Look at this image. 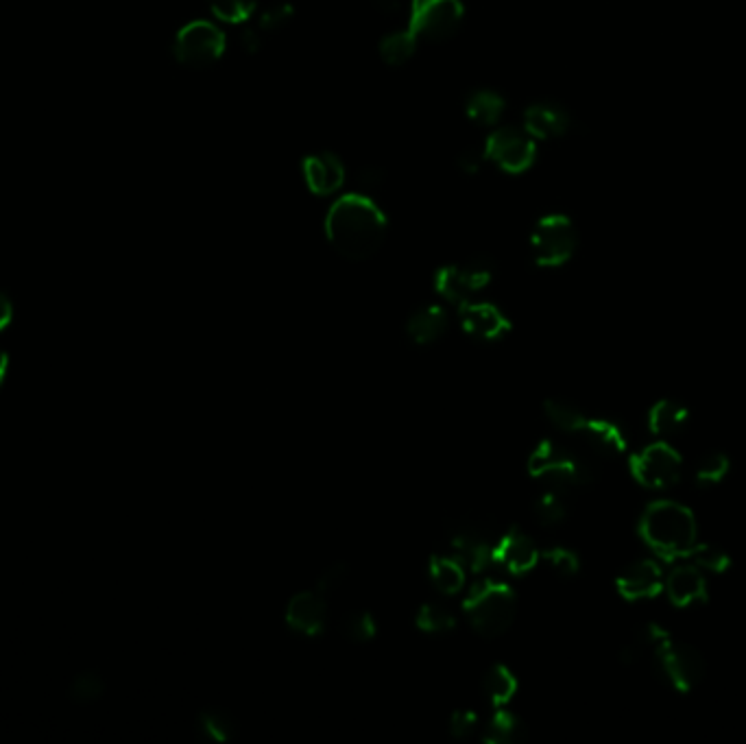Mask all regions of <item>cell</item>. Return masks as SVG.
Returning a JSON list of instances; mask_svg holds the SVG:
<instances>
[{"label": "cell", "instance_id": "14", "mask_svg": "<svg viewBox=\"0 0 746 744\" xmlns=\"http://www.w3.org/2000/svg\"><path fill=\"white\" fill-rule=\"evenodd\" d=\"M326 594L319 590L310 592H299L291 598V603L286 607V622L293 631L315 638L326 627Z\"/></svg>", "mask_w": 746, "mask_h": 744}, {"label": "cell", "instance_id": "43", "mask_svg": "<svg viewBox=\"0 0 746 744\" xmlns=\"http://www.w3.org/2000/svg\"><path fill=\"white\" fill-rule=\"evenodd\" d=\"M382 179H384V175L373 166L360 168V171H358V184H363L367 188H376L382 182Z\"/></svg>", "mask_w": 746, "mask_h": 744}, {"label": "cell", "instance_id": "40", "mask_svg": "<svg viewBox=\"0 0 746 744\" xmlns=\"http://www.w3.org/2000/svg\"><path fill=\"white\" fill-rule=\"evenodd\" d=\"M476 729H478V716L469 710L456 712L450 720V734L456 740H465L469 736H474Z\"/></svg>", "mask_w": 746, "mask_h": 744}, {"label": "cell", "instance_id": "16", "mask_svg": "<svg viewBox=\"0 0 746 744\" xmlns=\"http://www.w3.org/2000/svg\"><path fill=\"white\" fill-rule=\"evenodd\" d=\"M463 330L480 341H498L511 330L507 315L487 302H467L461 306Z\"/></svg>", "mask_w": 746, "mask_h": 744}, {"label": "cell", "instance_id": "31", "mask_svg": "<svg viewBox=\"0 0 746 744\" xmlns=\"http://www.w3.org/2000/svg\"><path fill=\"white\" fill-rule=\"evenodd\" d=\"M199 727L203 734L216 742H227L236 736V725L232 716L219 710H208L199 716Z\"/></svg>", "mask_w": 746, "mask_h": 744}, {"label": "cell", "instance_id": "30", "mask_svg": "<svg viewBox=\"0 0 746 744\" xmlns=\"http://www.w3.org/2000/svg\"><path fill=\"white\" fill-rule=\"evenodd\" d=\"M212 14L230 24L247 22L258 7V0H208Z\"/></svg>", "mask_w": 746, "mask_h": 744}, {"label": "cell", "instance_id": "23", "mask_svg": "<svg viewBox=\"0 0 746 744\" xmlns=\"http://www.w3.org/2000/svg\"><path fill=\"white\" fill-rule=\"evenodd\" d=\"M430 581L443 594H459L465 585L463 563L452 555H432L430 559Z\"/></svg>", "mask_w": 746, "mask_h": 744}, {"label": "cell", "instance_id": "13", "mask_svg": "<svg viewBox=\"0 0 746 744\" xmlns=\"http://www.w3.org/2000/svg\"><path fill=\"white\" fill-rule=\"evenodd\" d=\"M574 125L572 112L557 101H537L524 110V129L535 140L561 138Z\"/></svg>", "mask_w": 746, "mask_h": 744}, {"label": "cell", "instance_id": "24", "mask_svg": "<svg viewBox=\"0 0 746 744\" xmlns=\"http://www.w3.org/2000/svg\"><path fill=\"white\" fill-rule=\"evenodd\" d=\"M419 44V38L415 35L413 29H402V31H393L387 33L378 44L380 57L387 62L389 66H402L404 62L413 57L415 48Z\"/></svg>", "mask_w": 746, "mask_h": 744}, {"label": "cell", "instance_id": "12", "mask_svg": "<svg viewBox=\"0 0 746 744\" xmlns=\"http://www.w3.org/2000/svg\"><path fill=\"white\" fill-rule=\"evenodd\" d=\"M450 555L463 563V568L472 572H483L493 561V542L491 531L480 522L459 520L448 526Z\"/></svg>", "mask_w": 746, "mask_h": 744}, {"label": "cell", "instance_id": "19", "mask_svg": "<svg viewBox=\"0 0 746 744\" xmlns=\"http://www.w3.org/2000/svg\"><path fill=\"white\" fill-rule=\"evenodd\" d=\"M576 435H579L596 454L607 456V459L624 454V450L629 446L624 430L616 422H611V419L605 417H587Z\"/></svg>", "mask_w": 746, "mask_h": 744}, {"label": "cell", "instance_id": "5", "mask_svg": "<svg viewBox=\"0 0 746 744\" xmlns=\"http://www.w3.org/2000/svg\"><path fill=\"white\" fill-rule=\"evenodd\" d=\"M531 249L539 267H563L579 249V230L568 214H546L537 221L531 234Z\"/></svg>", "mask_w": 746, "mask_h": 744}, {"label": "cell", "instance_id": "39", "mask_svg": "<svg viewBox=\"0 0 746 744\" xmlns=\"http://www.w3.org/2000/svg\"><path fill=\"white\" fill-rule=\"evenodd\" d=\"M485 162H489L487 153H485V142L483 144H472V147H465L459 153V158H456V164H459V168L465 175H476L480 168H483Z\"/></svg>", "mask_w": 746, "mask_h": 744}, {"label": "cell", "instance_id": "15", "mask_svg": "<svg viewBox=\"0 0 746 744\" xmlns=\"http://www.w3.org/2000/svg\"><path fill=\"white\" fill-rule=\"evenodd\" d=\"M493 561L502 566L511 574H526L531 572L537 561H539V550L531 537H526L522 531H513L504 533L500 539H496V546H493Z\"/></svg>", "mask_w": 746, "mask_h": 744}, {"label": "cell", "instance_id": "18", "mask_svg": "<svg viewBox=\"0 0 746 744\" xmlns=\"http://www.w3.org/2000/svg\"><path fill=\"white\" fill-rule=\"evenodd\" d=\"M664 585V572H661V568L651 559L631 563V566L624 568L618 576V590L629 600L653 598L664 590Z\"/></svg>", "mask_w": 746, "mask_h": 744}, {"label": "cell", "instance_id": "38", "mask_svg": "<svg viewBox=\"0 0 746 744\" xmlns=\"http://www.w3.org/2000/svg\"><path fill=\"white\" fill-rule=\"evenodd\" d=\"M546 561L550 563L552 570H555L561 576H565V579H570V576H574L576 572H579V568H581L579 557H576L572 550H565V548H552V550H548L546 552Z\"/></svg>", "mask_w": 746, "mask_h": 744}, {"label": "cell", "instance_id": "45", "mask_svg": "<svg viewBox=\"0 0 746 744\" xmlns=\"http://www.w3.org/2000/svg\"><path fill=\"white\" fill-rule=\"evenodd\" d=\"M7 371H9V354L3 350V347H0V387L5 384Z\"/></svg>", "mask_w": 746, "mask_h": 744}, {"label": "cell", "instance_id": "22", "mask_svg": "<svg viewBox=\"0 0 746 744\" xmlns=\"http://www.w3.org/2000/svg\"><path fill=\"white\" fill-rule=\"evenodd\" d=\"M465 112L467 116L480 125H496L507 112V101L496 90L476 88L465 96Z\"/></svg>", "mask_w": 746, "mask_h": 744}, {"label": "cell", "instance_id": "44", "mask_svg": "<svg viewBox=\"0 0 746 744\" xmlns=\"http://www.w3.org/2000/svg\"><path fill=\"white\" fill-rule=\"evenodd\" d=\"M11 319H14V304L5 293H0V332L9 328Z\"/></svg>", "mask_w": 746, "mask_h": 744}, {"label": "cell", "instance_id": "34", "mask_svg": "<svg viewBox=\"0 0 746 744\" xmlns=\"http://www.w3.org/2000/svg\"><path fill=\"white\" fill-rule=\"evenodd\" d=\"M688 557L694 561L696 568L709 572H725L731 566L727 552L714 544H696Z\"/></svg>", "mask_w": 746, "mask_h": 744}, {"label": "cell", "instance_id": "7", "mask_svg": "<svg viewBox=\"0 0 746 744\" xmlns=\"http://www.w3.org/2000/svg\"><path fill=\"white\" fill-rule=\"evenodd\" d=\"M225 53V33L210 20H192L175 35L173 55L188 68L214 64Z\"/></svg>", "mask_w": 746, "mask_h": 744}, {"label": "cell", "instance_id": "11", "mask_svg": "<svg viewBox=\"0 0 746 744\" xmlns=\"http://www.w3.org/2000/svg\"><path fill=\"white\" fill-rule=\"evenodd\" d=\"M681 465V454L659 441L633 456L631 472L637 483L648 489H668L681 480Z\"/></svg>", "mask_w": 746, "mask_h": 744}, {"label": "cell", "instance_id": "26", "mask_svg": "<svg viewBox=\"0 0 746 744\" xmlns=\"http://www.w3.org/2000/svg\"><path fill=\"white\" fill-rule=\"evenodd\" d=\"M483 692L487 701L496 707L507 705L517 692V679L507 666H493L483 679Z\"/></svg>", "mask_w": 746, "mask_h": 744}, {"label": "cell", "instance_id": "8", "mask_svg": "<svg viewBox=\"0 0 746 744\" xmlns=\"http://www.w3.org/2000/svg\"><path fill=\"white\" fill-rule=\"evenodd\" d=\"M489 162H496L504 173L520 175L537 160V140L524 127L502 125L485 140Z\"/></svg>", "mask_w": 746, "mask_h": 744}, {"label": "cell", "instance_id": "4", "mask_svg": "<svg viewBox=\"0 0 746 744\" xmlns=\"http://www.w3.org/2000/svg\"><path fill=\"white\" fill-rule=\"evenodd\" d=\"M528 472L533 478L548 485V491L568 494L572 489L585 487L594 480V472L579 454L568 450L557 441L539 443L528 459Z\"/></svg>", "mask_w": 746, "mask_h": 744}, {"label": "cell", "instance_id": "6", "mask_svg": "<svg viewBox=\"0 0 746 744\" xmlns=\"http://www.w3.org/2000/svg\"><path fill=\"white\" fill-rule=\"evenodd\" d=\"M463 14L461 0H411L408 29H413L419 40L443 42L459 31Z\"/></svg>", "mask_w": 746, "mask_h": 744}, {"label": "cell", "instance_id": "9", "mask_svg": "<svg viewBox=\"0 0 746 744\" xmlns=\"http://www.w3.org/2000/svg\"><path fill=\"white\" fill-rule=\"evenodd\" d=\"M493 278V262L485 256H476L472 260H465L459 264H450V267L439 269L435 286L439 295H443L452 304H467L472 302V297L483 291V288Z\"/></svg>", "mask_w": 746, "mask_h": 744}, {"label": "cell", "instance_id": "42", "mask_svg": "<svg viewBox=\"0 0 746 744\" xmlns=\"http://www.w3.org/2000/svg\"><path fill=\"white\" fill-rule=\"evenodd\" d=\"M371 7L382 16H397L402 11V0H371Z\"/></svg>", "mask_w": 746, "mask_h": 744}, {"label": "cell", "instance_id": "32", "mask_svg": "<svg viewBox=\"0 0 746 744\" xmlns=\"http://www.w3.org/2000/svg\"><path fill=\"white\" fill-rule=\"evenodd\" d=\"M454 624L452 611L435 603L424 605L417 614V627L426 633H448L454 629Z\"/></svg>", "mask_w": 746, "mask_h": 744}, {"label": "cell", "instance_id": "20", "mask_svg": "<svg viewBox=\"0 0 746 744\" xmlns=\"http://www.w3.org/2000/svg\"><path fill=\"white\" fill-rule=\"evenodd\" d=\"M664 587L677 607H690L707 600V581L701 568L696 566H681L672 570Z\"/></svg>", "mask_w": 746, "mask_h": 744}, {"label": "cell", "instance_id": "10", "mask_svg": "<svg viewBox=\"0 0 746 744\" xmlns=\"http://www.w3.org/2000/svg\"><path fill=\"white\" fill-rule=\"evenodd\" d=\"M655 664L672 688L690 692L701 683L705 675V659L694 646L685 642L666 640L655 651Z\"/></svg>", "mask_w": 746, "mask_h": 744}, {"label": "cell", "instance_id": "3", "mask_svg": "<svg viewBox=\"0 0 746 744\" xmlns=\"http://www.w3.org/2000/svg\"><path fill=\"white\" fill-rule=\"evenodd\" d=\"M465 618L483 638L507 633L517 614V596L509 585L498 581L476 583L465 596Z\"/></svg>", "mask_w": 746, "mask_h": 744}, {"label": "cell", "instance_id": "41", "mask_svg": "<svg viewBox=\"0 0 746 744\" xmlns=\"http://www.w3.org/2000/svg\"><path fill=\"white\" fill-rule=\"evenodd\" d=\"M345 576H347V570H345L343 563H334V566H330L328 570H323V574L319 576L317 590L323 592V594H328V592L336 590V587H339L345 581Z\"/></svg>", "mask_w": 746, "mask_h": 744}, {"label": "cell", "instance_id": "2", "mask_svg": "<svg viewBox=\"0 0 746 744\" xmlns=\"http://www.w3.org/2000/svg\"><path fill=\"white\" fill-rule=\"evenodd\" d=\"M640 533L644 542L659 557L677 559L690 555V550L696 546L699 526H696L694 515L688 507H683L679 502L659 500L646 507Z\"/></svg>", "mask_w": 746, "mask_h": 744}, {"label": "cell", "instance_id": "27", "mask_svg": "<svg viewBox=\"0 0 746 744\" xmlns=\"http://www.w3.org/2000/svg\"><path fill=\"white\" fill-rule=\"evenodd\" d=\"M526 738V729L522 720L509 712H498L485 727L483 740L489 744H513Z\"/></svg>", "mask_w": 746, "mask_h": 744}, {"label": "cell", "instance_id": "17", "mask_svg": "<svg viewBox=\"0 0 746 744\" xmlns=\"http://www.w3.org/2000/svg\"><path fill=\"white\" fill-rule=\"evenodd\" d=\"M304 179L315 195H334L345 182V166L332 151H319L304 158Z\"/></svg>", "mask_w": 746, "mask_h": 744}, {"label": "cell", "instance_id": "21", "mask_svg": "<svg viewBox=\"0 0 746 744\" xmlns=\"http://www.w3.org/2000/svg\"><path fill=\"white\" fill-rule=\"evenodd\" d=\"M448 330V315L441 306H424L415 310L406 323V332L417 345L439 341Z\"/></svg>", "mask_w": 746, "mask_h": 744}, {"label": "cell", "instance_id": "28", "mask_svg": "<svg viewBox=\"0 0 746 744\" xmlns=\"http://www.w3.org/2000/svg\"><path fill=\"white\" fill-rule=\"evenodd\" d=\"M544 411L552 426H557L563 432H574V435L581 430L587 419L579 406L565 400H548L544 404Z\"/></svg>", "mask_w": 746, "mask_h": 744}, {"label": "cell", "instance_id": "25", "mask_svg": "<svg viewBox=\"0 0 746 744\" xmlns=\"http://www.w3.org/2000/svg\"><path fill=\"white\" fill-rule=\"evenodd\" d=\"M688 422V408L675 400H664L653 406L651 415H648V426L659 437L675 435L683 424Z\"/></svg>", "mask_w": 746, "mask_h": 744}, {"label": "cell", "instance_id": "36", "mask_svg": "<svg viewBox=\"0 0 746 744\" xmlns=\"http://www.w3.org/2000/svg\"><path fill=\"white\" fill-rule=\"evenodd\" d=\"M376 620L367 611H352L343 620V633L354 642H369L376 638Z\"/></svg>", "mask_w": 746, "mask_h": 744}, {"label": "cell", "instance_id": "29", "mask_svg": "<svg viewBox=\"0 0 746 744\" xmlns=\"http://www.w3.org/2000/svg\"><path fill=\"white\" fill-rule=\"evenodd\" d=\"M293 16L295 9L291 3H273L258 16V22L249 24V27L254 29L260 38H267V33H275L286 27V24L293 20Z\"/></svg>", "mask_w": 746, "mask_h": 744}, {"label": "cell", "instance_id": "35", "mask_svg": "<svg viewBox=\"0 0 746 744\" xmlns=\"http://www.w3.org/2000/svg\"><path fill=\"white\" fill-rule=\"evenodd\" d=\"M727 474H729V459L720 452H712V454L703 456L699 467H696V480H699V485L703 487L720 483V480H723Z\"/></svg>", "mask_w": 746, "mask_h": 744}, {"label": "cell", "instance_id": "1", "mask_svg": "<svg viewBox=\"0 0 746 744\" xmlns=\"http://www.w3.org/2000/svg\"><path fill=\"white\" fill-rule=\"evenodd\" d=\"M387 216L367 195H343L326 216V236L336 254L347 260H367L378 254L387 238Z\"/></svg>", "mask_w": 746, "mask_h": 744}, {"label": "cell", "instance_id": "33", "mask_svg": "<svg viewBox=\"0 0 746 744\" xmlns=\"http://www.w3.org/2000/svg\"><path fill=\"white\" fill-rule=\"evenodd\" d=\"M568 515L565 498L559 491H548L535 502V518L541 526H557Z\"/></svg>", "mask_w": 746, "mask_h": 744}, {"label": "cell", "instance_id": "37", "mask_svg": "<svg viewBox=\"0 0 746 744\" xmlns=\"http://www.w3.org/2000/svg\"><path fill=\"white\" fill-rule=\"evenodd\" d=\"M103 679L96 675V672H83L75 679L70 688V696L79 703H90L94 699H99L103 694Z\"/></svg>", "mask_w": 746, "mask_h": 744}]
</instances>
